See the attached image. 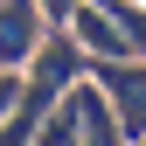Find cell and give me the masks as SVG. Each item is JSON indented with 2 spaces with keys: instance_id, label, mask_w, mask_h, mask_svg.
<instances>
[{
  "instance_id": "2",
  "label": "cell",
  "mask_w": 146,
  "mask_h": 146,
  "mask_svg": "<svg viewBox=\"0 0 146 146\" xmlns=\"http://www.w3.org/2000/svg\"><path fill=\"white\" fill-rule=\"evenodd\" d=\"M63 28H70V42H77V49H90V56H104V63H139V56H146L132 35H118V21H104L90 0H77V7H70Z\"/></svg>"
},
{
  "instance_id": "1",
  "label": "cell",
  "mask_w": 146,
  "mask_h": 146,
  "mask_svg": "<svg viewBox=\"0 0 146 146\" xmlns=\"http://www.w3.org/2000/svg\"><path fill=\"white\" fill-rule=\"evenodd\" d=\"M28 146H118V125H111V111H104V98L90 84H70V98H56L42 111Z\"/></svg>"
},
{
  "instance_id": "8",
  "label": "cell",
  "mask_w": 146,
  "mask_h": 146,
  "mask_svg": "<svg viewBox=\"0 0 146 146\" xmlns=\"http://www.w3.org/2000/svg\"><path fill=\"white\" fill-rule=\"evenodd\" d=\"M132 7H146V0H132Z\"/></svg>"
},
{
  "instance_id": "4",
  "label": "cell",
  "mask_w": 146,
  "mask_h": 146,
  "mask_svg": "<svg viewBox=\"0 0 146 146\" xmlns=\"http://www.w3.org/2000/svg\"><path fill=\"white\" fill-rule=\"evenodd\" d=\"M98 90H111V111L125 132H146V70L139 63H98Z\"/></svg>"
},
{
  "instance_id": "7",
  "label": "cell",
  "mask_w": 146,
  "mask_h": 146,
  "mask_svg": "<svg viewBox=\"0 0 146 146\" xmlns=\"http://www.w3.org/2000/svg\"><path fill=\"white\" fill-rule=\"evenodd\" d=\"M35 7H42V21H56V28H63V21H70V7H77V0H35Z\"/></svg>"
},
{
  "instance_id": "6",
  "label": "cell",
  "mask_w": 146,
  "mask_h": 146,
  "mask_svg": "<svg viewBox=\"0 0 146 146\" xmlns=\"http://www.w3.org/2000/svg\"><path fill=\"white\" fill-rule=\"evenodd\" d=\"M14 98H21V77H14V70H0V118L14 111Z\"/></svg>"
},
{
  "instance_id": "3",
  "label": "cell",
  "mask_w": 146,
  "mask_h": 146,
  "mask_svg": "<svg viewBox=\"0 0 146 146\" xmlns=\"http://www.w3.org/2000/svg\"><path fill=\"white\" fill-rule=\"evenodd\" d=\"M42 35H49V21L35 0H0V70H21L42 49Z\"/></svg>"
},
{
  "instance_id": "5",
  "label": "cell",
  "mask_w": 146,
  "mask_h": 146,
  "mask_svg": "<svg viewBox=\"0 0 146 146\" xmlns=\"http://www.w3.org/2000/svg\"><path fill=\"white\" fill-rule=\"evenodd\" d=\"M28 63H35V77H28V84H49V90L63 98V90L77 84V63H84V49L70 42V35H42V49H35Z\"/></svg>"
}]
</instances>
